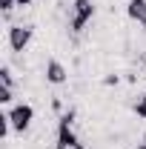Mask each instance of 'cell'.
I'll return each instance as SVG.
<instances>
[{
	"mask_svg": "<svg viewBox=\"0 0 146 149\" xmlns=\"http://www.w3.org/2000/svg\"><path fill=\"white\" fill-rule=\"evenodd\" d=\"M69 123H72V112L60 118V126H57V143H55V149H86L83 143H80V141H77V135L69 129Z\"/></svg>",
	"mask_w": 146,
	"mask_h": 149,
	"instance_id": "3957f363",
	"label": "cell"
},
{
	"mask_svg": "<svg viewBox=\"0 0 146 149\" xmlns=\"http://www.w3.org/2000/svg\"><path fill=\"white\" fill-rule=\"evenodd\" d=\"M32 43V29L29 26H20V23H15V26H9V49L12 52H26V46Z\"/></svg>",
	"mask_w": 146,
	"mask_h": 149,
	"instance_id": "277c9868",
	"label": "cell"
},
{
	"mask_svg": "<svg viewBox=\"0 0 146 149\" xmlns=\"http://www.w3.org/2000/svg\"><path fill=\"white\" fill-rule=\"evenodd\" d=\"M12 83H15V80H12V69L3 66V69H0V86H9V89H12Z\"/></svg>",
	"mask_w": 146,
	"mask_h": 149,
	"instance_id": "52a82bcc",
	"label": "cell"
},
{
	"mask_svg": "<svg viewBox=\"0 0 146 149\" xmlns=\"http://www.w3.org/2000/svg\"><path fill=\"white\" fill-rule=\"evenodd\" d=\"M138 149H146V135L140 138V143H138Z\"/></svg>",
	"mask_w": 146,
	"mask_h": 149,
	"instance_id": "8fae6325",
	"label": "cell"
},
{
	"mask_svg": "<svg viewBox=\"0 0 146 149\" xmlns=\"http://www.w3.org/2000/svg\"><path fill=\"white\" fill-rule=\"evenodd\" d=\"M135 115H138V118H146V95H140V97L135 100Z\"/></svg>",
	"mask_w": 146,
	"mask_h": 149,
	"instance_id": "ba28073f",
	"label": "cell"
},
{
	"mask_svg": "<svg viewBox=\"0 0 146 149\" xmlns=\"http://www.w3.org/2000/svg\"><path fill=\"white\" fill-rule=\"evenodd\" d=\"M92 17H95V3L92 0H74L72 3V17H69L72 32H83Z\"/></svg>",
	"mask_w": 146,
	"mask_h": 149,
	"instance_id": "7a4b0ae2",
	"label": "cell"
},
{
	"mask_svg": "<svg viewBox=\"0 0 146 149\" xmlns=\"http://www.w3.org/2000/svg\"><path fill=\"white\" fill-rule=\"evenodd\" d=\"M6 115H9V123H12L15 132H26L35 120V106L32 103H15Z\"/></svg>",
	"mask_w": 146,
	"mask_h": 149,
	"instance_id": "6da1fadb",
	"label": "cell"
},
{
	"mask_svg": "<svg viewBox=\"0 0 146 149\" xmlns=\"http://www.w3.org/2000/svg\"><path fill=\"white\" fill-rule=\"evenodd\" d=\"M126 15L135 20V23L146 26V0H129L126 3Z\"/></svg>",
	"mask_w": 146,
	"mask_h": 149,
	"instance_id": "8992f818",
	"label": "cell"
},
{
	"mask_svg": "<svg viewBox=\"0 0 146 149\" xmlns=\"http://www.w3.org/2000/svg\"><path fill=\"white\" fill-rule=\"evenodd\" d=\"M15 3H17V6H29L32 0H15Z\"/></svg>",
	"mask_w": 146,
	"mask_h": 149,
	"instance_id": "7c38bea8",
	"label": "cell"
},
{
	"mask_svg": "<svg viewBox=\"0 0 146 149\" xmlns=\"http://www.w3.org/2000/svg\"><path fill=\"white\" fill-rule=\"evenodd\" d=\"M0 103H12V89L9 86H0Z\"/></svg>",
	"mask_w": 146,
	"mask_h": 149,
	"instance_id": "9c48e42d",
	"label": "cell"
},
{
	"mask_svg": "<svg viewBox=\"0 0 146 149\" xmlns=\"http://www.w3.org/2000/svg\"><path fill=\"white\" fill-rule=\"evenodd\" d=\"M46 80L52 83V86H63L66 80H69V72H66V66L60 63V60H46Z\"/></svg>",
	"mask_w": 146,
	"mask_h": 149,
	"instance_id": "5b68a950",
	"label": "cell"
},
{
	"mask_svg": "<svg viewBox=\"0 0 146 149\" xmlns=\"http://www.w3.org/2000/svg\"><path fill=\"white\" fill-rule=\"evenodd\" d=\"M15 6H17L15 0H0V12H3V15H9V12H12Z\"/></svg>",
	"mask_w": 146,
	"mask_h": 149,
	"instance_id": "30bf717a",
	"label": "cell"
}]
</instances>
